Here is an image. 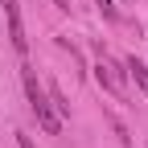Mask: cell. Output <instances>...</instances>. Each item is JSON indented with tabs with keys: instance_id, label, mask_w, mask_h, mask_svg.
<instances>
[{
	"instance_id": "3",
	"label": "cell",
	"mask_w": 148,
	"mask_h": 148,
	"mask_svg": "<svg viewBox=\"0 0 148 148\" xmlns=\"http://www.w3.org/2000/svg\"><path fill=\"white\" fill-rule=\"evenodd\" d=\"M95 78H99V82H103V86L111 90V95H123V82H119V74H115V66H111L107 58H103V62L95 66Z\"/></svg>"
},
{
	"instance_id": "6",
	"label": "cell",
	"mask_w": 148,
	"mask_h": 148,
	"mask_svg": "<svg viewBox=\"0 0 148 148\" xmlns=\"http://www.w3.org/2000/svg\"><path fill=\"white\" fill-rule=\"evenodd\" d=\"M95 4H99V12L107 16V21H119V8L111 4V0H95Z\"/></svg>"
},
{
	"instance_id": "7",
	"label": "cell",
	"mask_w": 148,
	"mask_h": 148,
	"mask_svg": "<svg viewBox=\"0 0 148 148\" xmlns=\"http://www.w3.org/2000/svg\"><path fill=\"white\" fill-rule=\"evenodd\" d=\"M16 144H21V148H33V140H29L25 132H16Z\"/></svg>"
},
{
	"instance_id": "2",
	"label": "cell",
	"mask_w": 148,
	"mask_h": 148,
	"mask_svg": "<svg viewBox=\"0 0 148 148\" xmlns=\"http://www.w3.org/2000/svg\"><path fill=\"white\" fill-rule=\"evenodd\" d=\"M0 8L8 16V37H12V49L25 53L29 49V37H25V21H21V8H16V0H0Z\"/></svg>"
},
{
	"instance_id": "4",
	"label": "cell",
	"mask_w": 148,
	"mask_h": 148,
	"mask_svg": "<svg viewBox=\"0 0 148 148\" xmlns=\"http://www.w3.org/2000/svg\"><path fill=\"white\" fill-rule=\"evenodd\" d=\"M127 74L136 78V86L144 90V99H148V66H144L140 58H127Z\"/></svg>"
},
{
	"instance_id": "5",
	"label": "cell",
	"mask_w": 148,
	"mask_h": 148,
	"mask_svg": "<svg viewBox=\"0 0 148 148\" xmlns=\"http://www.w3.org/2000/svg\"><path fill=\"white\" fill-rule=\"evenodd\" d=\"M49 103H53V111H58V119H66V115H70V103H66V95H62L58 86H49Z\"/></svg>"
},
{
	"instance_id": "1",
	"label": "cell",
	"mask_w": 148,
	"mask_h": 148,
	"mask_svg": "<svg viewBox=\"0 0 148 148\" xmlns=\"http://www.w3.org/2000/svg\"><path fill=\"white\" fill-rule=\"evenodd\" d=\"M25 95H29V107H33L37 123H41L49 136H58V132H62V119H58V111H53V103L45 99V90H41V82H37L33 70H25Z\"/></svg>"
}]
</instances>
